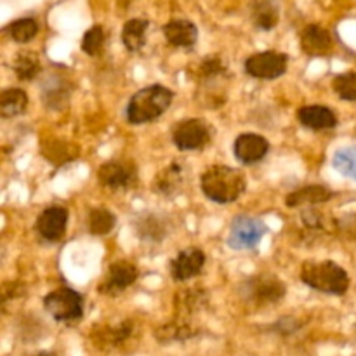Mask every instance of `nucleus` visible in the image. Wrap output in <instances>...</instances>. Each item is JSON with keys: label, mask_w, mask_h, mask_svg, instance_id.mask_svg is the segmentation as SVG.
<instances>
[{"label": "nucleus", "mask_w": 356, "mask_h": 356, "mask_svg": "<svg viewBox=\"0 0 356 356\" xmlns=\"http://www.w3.org/2000/svg\"><path fill=\"white\" fill-rule=\"evenodd\" d=\"M301 49L305 54L313 56V58L327 56L332 52L334 38L327 28L320 24H308L301 31Z\"/></svg>", "instance_id": "15"}, {"label": "nucleus", "mask_w": 356, "mask_h": 356, "mask_svg": "<svg viewBox=\"0 0 356 356\" xmlns=\"http://www.w3.org/2000/svg\"><path fill=\"white\" fill-rule=\"evenodd\" d=\"M24 292L23 285L19 284V282H9V284H3L2 287V301L3 305H6L9 299L13 298H17V296H21Z\"/></svg>", "instance_id": "33"}, {"label": "nucleus", "mask_w": 356, "mask_h": 356, "mask_svg": "<svg viewBox=\"0 0 356 356\" xmlns=\"http://www.w3.org/2000/svg\"><path fill=\"white\" fill-rule=\"evenodd\" d=\"M332 89L343 101H356V72L334 76Z\"/></svg>", "instance_id": "31"}, {"label": "nucleus", "mask_w": 356, "mask_h": 356, "mask_svg": "<svg viewBox=\"0 0 356 356\" xmlns=\"http://www.w3.org/2000/svg\"><path fill=\"white\" fill-rule=\"evenodd\" d=\"M117 225V216L104 207L92 209L89 214V232L96 236H104L111 233Z\"/></svg>", "instance_id": "27"}, {"label": "nucleus", "mask_w": 356, "mask_h": 356, "mask_svg": "<svg viewBox=\"0 0 356 356\" xmlns=\"http://www.w3.org/2000/svg\"><path fill=\"white\" fill-rule=\"evenodd\" d=\"M13 68L16 72L17 79L23 80V82H30L40 73V58L33 51H21L17 52L16 59H14Z\"/></svg>", "instance_id": "26"}, {"label": "nucleus", "mask_w": 356, "mask_h": 356, "mask_svg": "<svg viewBox=\"0 0 356 356\" xmlns=\"http://www.w3.org/2000/svg\"><path fill=\"white\" fill-rule=\"evenodd\" d=\"M212 139V129L202 118H186L174 125L172 141L183 152H195L207 146Z\"/></svg>", "instance_id": "6"}, {"label": "nucleus", "mask_w": 356, "mask_h": 356, "mask_svg": "<svg viewBox=\"0 0 356 356\" xmlns=\"http://www.w3.org/2000/svg\"><path fill=\"white\" fill-rule=\"evenodd\" d=\"M301 280L313 291L329 296H344L350 289V275L334 261H306L301 266Z\"/></svg>", "instance_id": "2"}, {"label": "nucleus", "mask_w": 356, "mask_h": 356, "mask_svg": "<svg viewBox=\"0 0 356 356\" xmlns=\"http://www.w3.org/2000/svg\"><path fill=\"white\" fill-rule=\"evenodd\" d=\"M149 23L141 17L129 19L122 28V42L131 52H138L145 47L146 44V31H148Z\"/></svg>", "instance_id": "22"}, {"label": "nucleus", "mask_w": 356, "mask_h": 356, "mask_svg": "<svg viewBox=\"0 0 356 356\" xmlns=\"http://www.w3.org/2000/svg\"><path fill=\"white\" fill-rule=\"evenodd\" d=\"M174 92L167 87L148 86L138 90L127 104V120L132 125H143L162 117L172 104Z\"/></svg>", "instance_id": "3"}, {"label": "nucleus", "mask_w": 356, "mask_h": 356, "mask_svg": "<svg viewBox=\"0 0 356 356\" xmlns=\"http://www.w3.org/2000/svg\"><path fill=\"white\" fill-rule=\"evenodd\" d=\"M332 165L337 172L343 176L350 177V179L356 181V148L350 146V148H341L336 152L332 159Z\"/></svg>", "instance_id": "29"}, {"label": "nucleus", "mask_w": 356, "mask_h": 356, "mask_svg": "<svg viewBox=\"0 0 356 356\" xmlns=\"http://www.w3.org/2000/svg\"><path fill=\"white\" fill-rule=\"evenodd\" d=\"M285 292H287V287L284 282L270 273L254 275L240 285V296L243 301L256 308L277 305L284 299Z\"/></svg>", "instance_id": "4"}, {"label": "nucleus", "mask_w": 356, "mask_h": 356, "mask_svg": "<svg viewBox=\"0 0 356 356\" xmlns=\"http://www.w3.org/2000/svg\"><path fill=\"white\" fill-rule=\"evenodd\" d=\"M156 339L163 344L169 343H176V341H186L190 337L197 336V330L191 327L190 320H183V318H176L174 322L165 323L160 329H156Z\"/></svg>", "instance_id": "23"}, {"label": "nucleus", "mask_w": 356, "mask_h": 356, "mask_svg": "<svg viewBox=\"0 0 356 356\" xmlns=\"http://www.w3.org/2000/svg\"><path fill=\"white\" fill-rule=\"evenodd\" d=\"M270 152V143L264 136L256 134V132H243L233 143V153L236 160L243 165H252V163L261 162Z\"/></svg>", "instance_id": "11"}, {"label": "nucleus", "mask_w": 356, "mask_h": 356, "mask_svg": "<svg viewBox=\"0 0 356 356\" xmlns=\"http://www.w3.org/2000/svg\"><path fill=\"white\" fill-rule=\"evenodd\" d=\"M136 232H138L139 238L146 240V242H160V240H163L169 235L165 222L155 214H145L138 218Z\"/></svg>", "instance_id": "25"}, {"label": "nucleus", "mask_w": 356, "mask_h": 356, "mask_svg": "<svg viewBox=\"0 0 356 356\" xmlns=\"http://www.w3.org/2000/svg\"><path fill=\"white\" fill-rule=\"evenodd\" d=\"M28 108V94L23 89H6L0 96V115L3 118H14L23 115Z\"/></svg>", "instance_id": "24"}, {"label": "nucleus", "mask_w": 356, "mask_h": 356, "mask_svg": "<svg viewBox=\"0 0 356 356\" xmlns=\"http://www.w3.org/2000/svg\"><path fill=\"white\" fill-rule=\"evenodd\" d=\"M332 197L334 193L329 188L320 186V184H309V186H305L301 190H296L292 193H289L287 198H285V205L289 209L301 207V205H318L325 204Z\"/></svg>", "instance_id": "19"}, {"label": "nucleus", "mask_w": 356, "mask_h": 356, "mask_svg": "<svg viewBox=\"0 0 356 356\" xmlns=\"http://www.w3.org/2000/svg\"><path fill=\"white\" fill-rule=\"evenodd\" d=\"M66 226H68V211L59 205H52L38 216L35 228L44 240L58 242L65 236Z\"/></svg>", "instance_id": "12"}, {"label": "nucleus", "mask_w": 356, "mask_h": 356, "mask_svg": "<svg viewBox=\"0 0 356 356\" xmlns=\"http://www.w3.org/2000/svg\"><path fill=\"white\" fill-rule=\"evenodd\" d=\"M163 35L172 47L190 49L197 44L198 28L188 19H172L163 26Z\"/></svg>", "instance_id": "18"}, {"label": "nucleus", "mask_w": 356, "mask_h": 356, "mask_svg": "<svg viewBox=\"0 0 356 356\" xmlns=\"http://www.w3.org/2000/svg\"><path fill=\"white\" fill-rule=\"evenodd\" d=\"M205 254L197 247L183 249L170 261V275L176 282H186L202 273L205 266Z\"/></svg>", "instance_id": "13"}, {"label": "nucleus", "mask_w": 356, "mask_h": 356, "mask_svg": "<svg viewBox=\"0 0 356 356\" xmlns=\"http://www.w3.org/2000/svg\"><path fill=\"white\" fill-rule=\"evenodd\" d=\"M132 334V323L131 322H120L118 325H106V327H96L90 334L94 344L99 348H117L122 343L131 337Z\"/></svg>", "instance_id": "20"}, {"label": "nucleus", "mask_w": 356, "mask_h": 356, "mask_svg": "<svg viewBox=\"0 0 356 356\" xmlns=\"http://www.w3.org/2000/svg\"><path fill=\"white\" fill-rule=\"evenodd\" d=\"M266 235V225L252 216H236L229 226L228 245L235 250L254 249Z\"/></svg>", "instance_id": "7"}, {"label": "nucleus", "mask_w": 356, "mask_h": 356, "mask_svg": "<svg viewBox=\"0 0 356 356\" xmlns=\"http://www.w3.org/2000/svg\"><path fill=\"white\" fill-rule=\"evenodd\" d=\"M44 308L56 322H76L83 316V296L70 287H59L45 296Z\"/></svg>", "instance_id": "5"}, {"label": "nucleus", "mask_w": 356, "mask_h": 356, "mask_svg": "<svg viewBox=\"0 0 356 356\" xmlns=\"http://www.w3.org/2000/svg\"><path fill=\"white\" fill-rule=\"evenodd\" d=\"M298 118L305 127L312 131H325L337 125V115L323 104H308V106L299 108Z\"/></svg>", "instance_id": "17"}, {"label": "nucleus", "mask_w": 356, "mask_h": 356, "mask_svg": "<svg viewBox=\"0 0 356 356\" xmlns=\"http://www.w3.org/2000/svg\"><path fill=\"white\" fill-rule=\"evenodd\" d=\"M139 277L138 268L125 259H118L110 264L103 284L99 285V292L106 296H117L131 287Z\"/></svg>", "instance_id": "10"}, {"label": "nucleus", "mask_w": 356, "mask_h": 356, "mask_svg": "<svg viewBox=\"0 0 356 356\" xmlns=\"http://www.w3.org/2000/svg\"><path fill=\"white\" fill-rule=\"evenodd\" d=\"M104 47V30L99 24H94L92 28L83 33L82 38V51L87 56H99Z\"/></svg>", "instance_id": "32"}, {"label": "nucleus", "mask_w": 356, "mask_h": 356, "mask_svg": "<svg viewBox=\"0 0 356 356\" xmlns=\"http://www.w3.org/2000/svg\"><path fill=\"white\" fill-rule=\"evenodd\" d=\"M205 197L216 204H232L243 195L247 188L245 174L228 165H211L200 177Z\"/></svg>", "instance_id": "1"}, {"label": "nucleus", "mask_w": 356, "mask_h": 356, "mask_svg": "<svg viewBox=\"0 0 356 356\" xmlns=\"http://www.w3.org/2000/svg\"><path fill=\"white\" fill-rule=\"evenodd\" d=\"M289 56L278 51H263L245 59V73L259 80H275L287 72Z\"/></svg>", "instance_id": "9"}, {"label": "nucleus", "mask_w": 356, "mask_h": 356, "mask_svg": "<svg viewBox=\"0 0 356 356\" xmlns=\"http://www.w3.org/2000/svg\"><path fill=\"white\" fill-rule=\"evenodd\" d=\"M250 17H252L254 26L270 31L278 24L280 10H278L275 0H254L252 6H250Z\"/></svg>", "instance_id": "21"}, {"label": "nucleus", "mask_w": 356, "mask_h": 356, "mask_svg": "<svg viewBox=\"0 0 356 356\" xmlns=\"http://www.w3.org/2000/svg\"><path fill=\"white\" fill-rule=\"evenodd\" d=\"M228 68H226L225 61L219 56H211L205 58L204 61L198 65V76L202 82H214V80L221 79L226 75Z\"/></svg>", "instance_id": "30"}, {"label": "nucleus", "mask_w": 356, "mask_h": 356, "mask_svg": "<svg viewBox=\"0 0 356 356\" xmlns=\"http://www.w3.org/2000/svg\"><path fill=\"white\" fill-rule=\"evenodd\" d=\"M184 181H186V169H184V165L181 162H172L156 174L152 188L160 197L172 198L181 193Z\"/></svg>", "instance_id": "14"}, {"label": "nucleus", "mask_w": 356, "mask_h": 356, "mask_svg": "<svg viewBox=\"0 0 356 356\" xmlns=\"http://www.w3.org/2000/svg\"><path fill=\"white\" fill-rule=\"evenodd\" d=\"M97 181L111 191L131 190L138 184V169L129 160H110L99 167Z\"/></svg>", "instance_id": "8"}, {"label": "nucleus", "mask_w": 356, "mask_h": 356, "mask_svg": "<svg viewBox=\"0 0 356 356\" xmlns=\"http://www.w3.org/2000/svg\"><path fill=\"white\" fill-rule=\"evenodd\" d=\"M31 356H58V355H56V353H51V351H42V353L31 355Z\"/></svg>", "instance_id": "34"}, {"label": "nucleus", "mask_w": 356, "mask_h": 356, "mask_svg": "<svg viewBox=\"0 0 356 356\" xmlns=\"http://www.w3.org/2000/svg\"><path fill=\"white\" fill-rule=\"evenodd\" d=\"M209 302V292L204 287H188L174 296L176 318L190 320L195 313L204 309Z\"/></svg>", "instance_id": "16"}, {"label": "nucleus", "mask_w": 356, "mask_h": 356, "mask_svg": "<svg viewBox=\"0 0 356 356\" xmlns=\"http://www.w3.org/2000/svg\"><path fill=\"white\" fill-rule=\"evenodd\" d=\"M10 38L17 44H26V42L33 40L38 33V23L33 17H21V19L13 21L7 26Z\"/></svg>", "instance_id": "28"}]
</instances>
